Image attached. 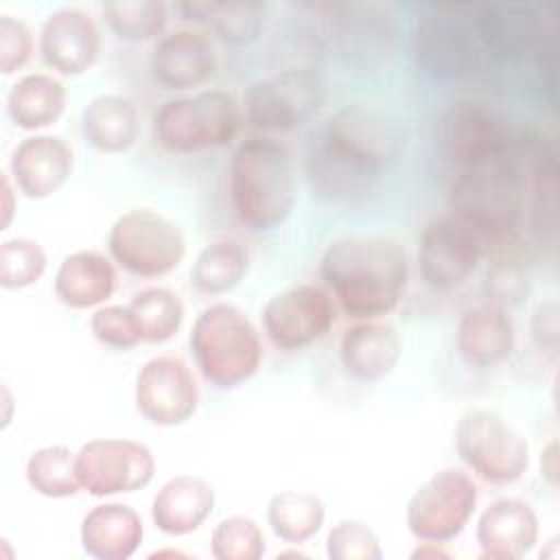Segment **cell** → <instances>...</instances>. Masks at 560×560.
Segmentation results:
<instances>
[{
	"label": "cell",
	"instance_id": "cell-28",
	"mask_svg": "<svg viewBox=\"0 0 560 560\" xmlns=\"http://www.w3.org/2000/svg\"><path fill=\"white\" fill-rule=\"evenodd\" d=\"M81 131L90 147L101 153L127 151L140 131V114L122 94H101L81 112Z\"/></svg>",
	"mask_w": 560,
	"mask_h": 560
},
{
	"label": "cell",
	"instance_id": "cell-8",
	"mask_svg": "<svg viewBox=\"0 0 560 560\" xmlns=\"http://www.w3.org/2000/svg\"><path fill=\"white\" fill-rule=\"evenodd\" d=\"M459 459L483 481L508 486L529 466V446L518 429L492 409H468L455 427Z\"/></svg>",
	"mask_w": 560,
	"mask_h": 560
},
{
	"label": "cell",
	"instance_id": "cell-13",
	"mask_svg": "<svg viewBox=\"0 0 560 560\" xmlns=\"http://www.w3.org/2000/svg\"><path fill=\"white\" fill-rule=\"evenodd\" d=\"M488 245V238L459 217H435L418 241L420 273L433 289H455L475 273Z\"/></svg>",
	"mask_w": 560,
	"mask_h": 560
},
{
	"label": "cell",
	"instance_id": "cell-31",
	"mask_svg": "<svg viewBox=\"0 0 560 560\" xmlns=\"http://www.w3.org/2000/svg\"><path fill=\"white\" fill-rule=\"evenodd\" d=\"M249 269L247 249L234 238H219L206 245L192 262L190 284L206 295L232 291Z\"/></svg>",
	"mask_w": 560,
	"mask_h": 560
},
{
	"label": "cell",
	"instance_id": "cell-17",
	"mask_svg": "<svg viewBox=\"0 0 560 560\" xmlns=\"http://www.w3.org/2000/svg\"><path fill=\"white\" fill-rule=\"evenodd\" d=\"M324 18L326 37L348 59H372L389 52L396 35L392 13L381 4L326 2L313 7Z\"/></svg>",
	"mask_w": 560,
	"mask_h": 560
},
{
	"label": "cell",
	"instance_id": "cell-34",
	"mask_svg": "<svg viewBox=\"0 0 560 560\" xmlns=\"http://www.w3.org/2000/svg\"><path fill=\"white\" fill-rule=\"evenodd\" d=\"M28 486L48 499H66L79 492L74 455L63 444H50L33 451L24 468Z\"/></svg>",
	"mask_w": 560,
	"mask_h": 560
},
{
	"label": "cell",
	"instance_id": "cell-6",
	"mask_svg": "<svg viewBox=\"0 0 560 560\" xmlns=\"http://www.w3.org/2000/svg\"><path fill=\"white\" fill-rule=\"evenodd\" d=\"M238 127V103L223 90L168 98L155 109L151 120L153 140L171 153L228 147L236 138Z\"/></svg>",
	"mask_w": 560,
	"mask_h": 560
},
{
	"label": "cell",
	"instance_id": "cell-38",
	"mask_svg": "<svg viewBox=\"0 0 560 560\" xmlns=\"http://www.w3.org/2000/svg\"><path fill=\"white\" fill-rule=\"evenodd\" d=\"M44 247L24 236L7 238L0 245V284L2 289H24L35 284L46 271Z\"/></svg>",
	"mask_w": 560,
	"mask_h": 560
},
{
	"label": "cell",
	"instance_id": "cell-7",
	"mask_svg": "<svg viewBox=\"0 0 560 560\" xmlns=\"http://www.w3.org/2000/svg\"><path fill=\"white\" fill-rule=\"evenodd\" d=\"M413 55L418 66L435 79L472 77L490 59L470 4H440L418 18Z\"/></svg>",
	"mask_w": 560,
	"mask_h": 560
},
{
	"label": "cell",
	"instance_id": "cell-30",
	"mask_svg": "<svg viewBox=\"0 0 560 560\" xmlns=\"http://www.w3.org/2000/svg\"><path fill=\"white\" fill-rule=\"evenodd\" d=\"M179 11L190 22H206L228 44L254 42L267 18L265 2H182Z\"/></svg>",
	"mask_w": 560,
	"mask_h": 560
},
{
	"label": "cell",
	"instance_id": "cell-36",
	"mask_svg": "<svg viewBox=\"0 0 560 560\" xmlns=\"http://www.w3.org/2000/svg\"><path fill=\"white\" fill-rule=\"evenodd\" d=\"M210 551L217 560H258L265 553L262 529L249 516H228L214 525Z\"/></svg>",
	"mask_w": 560,
	"mask_h": 560
},
{
	"label": "cell",
	"instance_id": "cell-12",
	"mask_svg": "<svg viewBox=\"0 0 560 560\" xmlns=\"http://www.w3.org/2000/svg\"><path fill=\"white\" fill-rule=\"evenodd\" d=\"M516 136L490 103L475 98L453 103L440 125L444 155L457 171L514 153Z\"/></svg>",
	"mask_w": 560,
	"mask_h": 560
},
{
	"label": "cell",
	"instance_id": "cell-37",
	"mask_svg": "<svg viewBox=\"0 0 560 560\" xmlns=\"http://www.w3.org/2000/svg\"><path fill=\"white\" fill-rule=\"evenodd\" d=\"M492 245H497L488 267V289L494 295L492 302H516L527 293V262L523 249L514 247L516 241L512 236L494 241Z\"/></svg>",
	"mask_w": 560,
	"mask_h": 560
},
{
	"label": "cell",
	"instance_id": "cell-26",
	"mask_svg": "<svg viewBox=\"0 0 560 560\" xmlns=\"http://www.w3.org/2000/svg\"><path fill=\"white\" fill-rule=\"evenodd\" d=\"M144 536L140 514L125 503L94 505L81 521V547L98 560L131 558Z\"/></svg>",
	"mask_w": 560,
	"mask_h": 560
},
{
	"label": "cell",
	"instance_id": "cell-42",
	"mask_svg": "<svg viewBox=\"0 0 560 560\" xmlns=\"http://www.w3.org/2000/svg\"><path fill=\"white\" fill-rule=\"evenodd\" d=\"M529 332H532V339L538 348L556 352L558 335H560L558 302L556 300H545L534 308L532 322H529Z\"/></svg>",
	"mask_w": 560,
	"mask_h": 560
},
{
	"label": "cell",
	"instance_id": "cell-44",
	"mask_svg": "<svg viewBox=\"0 0 560 560\" xmlns=\"http://www.w3.org/2000/svg\"><path fill=\"white\" fill-rule=\"evenodd\" d=\"M411 558H448V551H444L440 547V542H422L413 553Z\"/></svg>",
	"mask_w": 560,
	"mask_h": 560
},
{
	"label": "cell",
	"instance_id": "cell-9",
	"mask_svg": "<svg viewBox=\"0 0 560 560\" xmlns=\"http://www.w3.org/2000/svg\"><path fill=\"white\" fill-rule=\"evenodd\" d=\"M107 249L125 271L158 278L179 267L186 256V238L164 214L151 208H136L112 223Z\"/></svg>",
	"mask_w": 560,
	"mask_h": 560
},
{
	"label": "cell",
	"instance_id": "cell-4",
	"mask_svg": "<svg viewBox=\"0 0 560 560\" xmlns=\"http://www.w3.org/2000/svg\"><path fill=\"white\" fill-rule=\"evenodd\" d=\"M190 352L201 376L219 389L249 381L262 363L256 326L234 304L206 306L190 328Z\"/></svg>",
	"mask_w": 560,
	"mask_h": 560
},
{
	"label": "cell",
	"instance_id": "cell-21",
	"mask_svg": "<svg viewBox=\"0 0 560 560\" xmlns=\"http://www.w3.org/2000/svg\"><path fill=\"white\" fill-rule=\"evenodd\" d=\"M217 70L212 42L190 28L162 35L151 50V74L168 90H190L206 83Z\"/></svg>",
	"mask_w": 560,
	"mask_h": 560
},
{
	"label": "cell",
	"instance_id": "cell-39",
	"mask_svg": "<svg viewBox=\"0 0 560 560\" xmlns=\"http://www.w3.org/2000/svg\"><path fill=\"white\" fill-rule=\"evenodd\" d=\"M326 556L330 560H381V540L372 527L357 518H343L326 536Z\"/></svg>",
	"mask_w": 560,
	"mask_h": 560
},
{
	"label": "cell",
	"instance_id": "cell-40",
	"mask_svg": "<svg viewBox=\"0 0 560 560\" xmlns=\"http://www.w3.org/2000/svg\"><path fill=\"white\" fill-rule=\"evenodd\" d=\"M90 328L94 337L109 348L127 350L142 341L136 317L127 304L98 306L90 319Z\"/></svg>",
	"mask_w": 560,
	"mask_h": 560
},
{
	"label": "cell",
	"instance_id": "cell-20",
	"mask_svg": "<svg viewBox=\"0 0 560 560\" xmlns=\"http://www.w3.org/2000/svg\"><path fill=\"white\" fill-rule=\"evenodd\" d=\"M9 171L24 197L46 199L55 195L70 177L72 149L61 136H28L13 149Z\"/></svg>",
	"mask_w": 560,
	"mask_h": 560
},
{
	"label": "cell",
	"instance_id": "cell-3",
	"mask_svg": "<svg viewBox=\"0 0 560 560\" xmlns=\"http://www.w3.org/2000/svg\"><path fill=\"white\" fill-rule=\"evenodd\" d=\"M448 208L490 245L512 236L525 210V179L516 149L505 158L457 171L448 190Z\"/></svg>",
	"mask_w": 560,
	"mask_h": 560
},
{
	"label": "cell",
	"instance_id": "cell-25",
	"mask_svg": "<svg viewBox=\"0 0 560 560\" xmlns=\"http://www.w3.org/2000/svg\"><path fill=\"white\" fill-rule=\"evenodd\" d=\"M214 510L212 486L195 475L171 477L153 497V525L166 536H186L203 525Z\"/></svg>",
	"mask_w": 560,
	"mask_h": 560
},
{
	"label": "cell",
	"instance_id": "cell-24",
	"mask_svg": "<svg viewBox=\"0 0 560 560\" xmlns=\"http://www.w3.org/2000/svg\"><path fill=\"white\" fill-rule=\"evenodd\" d=\"M402 343L396 328L378 319H359L343 330L339 361L348 376L374 383L389 376L400 359Z\"/></svg>",
	"mask_w": 560,
	"mask_h": 560
},
{
	"label": "cell",
	"instance_id": "cell-19",
	"mask_svg": "<svg viewBox=\"0 0 560 560\" xmlns=\"http://www.w3.org/2000/svg\"><path fill=\"white\" fill-rule=\"evenodd\" d=\"M101 28L96 20L74 7L52 11L39 31V50L46 66L66 77L90 70L101 52Z\"/></svg>",
	"mask_w": 560,
	"mask_h": 560
},
{
	"label": "cell",
	"instance_id": "cell-16",
	"mask_svg": "<svg viewBox=\"0 0 560 560\" xmlns=\"http://www.w3.org/2000/svg\"><path fill=\"white\" fill-rule=\"evenodd\" d=\"M199 405L190 368L175 354H158L136 374V409L155 427L184 424Z\"/></svg>",
	"mask_w": 560,
	"mask_h": 560
},
{
	"label": "cell",
	"instance_id": "cell-41",
	"mask_svg": "<svg viewBox=\"0 0 560 560\" xmlns=\"http://www.w3.org/2000/svg\"><path fill=\"white\" fill-rule=\"evenodd\" d=\"M33 52V33L31 28L13 18L0 15V70L11 74L22 68Z\"/></svg>",
	"mask_w": 560,
	"mask_h": 560
},
{
	"label": "cell",
	"instance_id": "cell-35",
	"mask_svg": "<svg viewBox=\"0 0 560 560\" xmlns=\"http://www.w3.org/2000/svg\"><path fill=\"white\" fill-rule=\"evenodd\" d=\"M103 18L118 39L144 42L162 33L168 9L160 0H114L103 4Z\"/></svg>",
	"mask_w": 560,
	"mask_h": 560
},
{
	"label": "cell",
	"instance_id": "cell-1",
	"mask_svg": "<svg viewBox=\"0 0 560 560\" xmlns=\"http://www.w3.org/2000/svg\"><path fill=\"white\" fill-rule=\"evenodd\" d=\"M319 273L346 315L376 319L394 311L405 295L409 260L392 236L348 234L328 243Z\"/></svg>",
	"mask_w": 560,
	"mask_h": 560
},
{
	"label": "cell",
	"instance_id": "cell-22",
	"mask_svg": "<svg viewBox=\"0 0 560 560\" xmlns=\"http://www.w3.org/2000/svg\"><path fill=\"white\" fill-rule=\"evenodd\" d=\"M459 359L470 368H492L514 350V322L503 304L481 302L468 306L455 330Z\"/></svg>",
	"mask_w": 560,
	"mask_h": 560
},
{
	"label": "cell",
	"instance_id": "cell-29",
	"mask_svg": "<svg viewBox=\"0 0 560 560\" xmlns=\"http://www.w3.org/2000/svg\"><path fill=\"white\" fill-rule=\"evenodd\" d=\"M66 109L63 83L44 72L18 79L7 94V112L15 127L35 131L59 120Z\"/></svg>",
	"mask_w": 560,
	"mask_h": 560
},
{
	"label": "cell",
	"instance_id": "cell-23",
	"mask_svg": "<svg viewBox=\"0 0 560 560\" xmlns=\"http://www.w3.org/2000/svg\"><path fill=\"white\" fill-rule=\"evenodd\" d=\"M475 536L481 558L518 560L538 540V518L532 505L521 499H497L481 512Z\"/></svg>",
	"mask_w": 560,
	"mask_h": 560
},
{
	"label": "cell",
	"instance_id": "cell-43",
	"mask_svg": "<svg viewBox=\"0 0 560 560\" xmlns=\"http://www.w3.org/2000/svg\"><path fill=\"white\" fill-rule=\"evenodd\" d=\"M540 475L542 479L556 488L558 486V442L551 440L542 451H540Z\"/></svg>",
	"mask_w": 560,
	"mask_h": 560
},
{
	"label": "cell",
	"instance_id": "cell-2",
	"mask_svg": "<svg viewBox=\"0 0 560 560\" xmlns=\"http://www.w3.org/2000/svg\"><path fill=\"white\" fill-rule=\"evenodd\" d=\"M228 195L236 219L252 232L278 228L295 206L289 149L265 136L243 140L230 160Z\"/></svg>",
	"mask_w": 560,
	"mask_h": 560
},
{
	"label": "cell",
	"instance_id": "cell-45",
	"mask_svg": "<svg viewBox=\"0 0 560 560\" xmlns=\"http://www.w3.org/2000/svg\"><path fill=\"white\" fill-rule=\"evenodd\" d=\"M2 192H4V225L11 221V212H13V208H11V203H9V199H11V184H9V177L4 175L2 177Z\"/></svg>",
	"mask_w": 560,
	"mask_h": 560
},
{
	"label": "cell",
	"instance_id": "cell-11",
	"mask_svg": "<svg viewBox=\"0 0 560 560\" xmlns=\"http://www.w3.org/2000/svg\"><path fill=\"white\" fill-rule=\"evenodd\" d=\"M477 486L459 468L433 472L407 503V527L422 542H446L457 538L477 508Z\"/></svg>",
	"mask_w": 560,
	"mask_h": 560
},
{
	"label": "cell",
	"instance_id": "cell-33",
	"mask_svg": "<svg viewBox=\"0 0 560 560\" xmlns=\"http://www.w3.org/2000/svg\"><path fill=\"white\" fill-rule=\"evenodd\" d=\"M140 328V337L147 343L168 341L184 322L182 298L164 287H147L138 291L127 304Z\"/></svg>",
	"mask_w": 560,
	"mask_h": 560
},
{
	"label": "cell",
	"instance_id": "cell-10",
	"mask_svg": "<svg viewBox=\"0 0 560 560\" xmlns=\"http://www.w3.org/2000/svg\"><path fill=\"white\" fill-rule=\"evenodd\" d=\"M326 101V83L315 68L295 66L252 83L243 96L247 122L265 133L291 131L311 120Z\"/></svg>",
	"mask_w": 560,
	"mask_h": 560
},
{
	"label": "cell",
	"instance_id": "cell-18",
	"mask_svg": "<svg viewBox=\"0 0 560 560\" xmlns=\"http://www.w3.org/2000/svg\"><path fill=\"white\" fill-rule=\"evenodd\" d=\"M516 153L529 197V223L538 238H556L558 232V149L540 131L518 133Z\"/></svg>",
	"mask_w": 560,
	"mask_h": 560
},
{
	"label": "cell",
	"instance_id": "cell-32",
	"mask_svg": "<svg viewBox=\"0 0 560 560\" xmlns=\"http://www.w3.org/2000/svg\"><path fill=\"white\" fill-rule=\"evenodd\" d=\"M326 518L319 497L300 490H282L267 503V523L284 542H304L313 538Z\"/></svg>",
	"mask_w": 560,
	"mask_h": 560
},
{
	"label": "cell",
	"instance_id": "cell-15",
	"mask_svg": "<svg viewBox=\"0 0 560 560\" xmlns=\"http://www.w3.org/2000/svg\"><path fill=\"white\" fill-rule=\"evenodd\" d=\"M335 324L330 295L311 282L271 295L262 308V328L280 350H300L319 341Z\"/></svg>",
	"mask_w": 560,
	"mask_h": 560
},
{
	"label": "cell",
	"instance_id": "cell-14",
	"mask_svg": "<svg viewBox=\"0 0 560 560\" xmlns=\"http://www.w3.org/2000/svg\"><path fill=\"white\" fill-rule=\"evenodd\" d=\"M79 486L92 497L125 494L144 488L155 472L151 448L136 440H90L74 455Z\"/></svg>",
	"mask_w": 560,
	"mask_h": 560
},
{
	"label": "cell",
	"instance_id": "cell-5",
	"mask_svg": "<svg viewBox=\"0 0 560 560\" xmlns=\"http://www.w3.org/2000/svg\"><path fill=\"white\" fill-rule=\"evenodd\" d=\"M405 144L402 125L365 105H346L337 109L315 144L322 153L341 166L378 182L381 171L392 164Z\"/></svg>",
	"mask_w": 560,
	"mask_h": 560
},
{
	"label": "cell",
	"instance_id": "cell-27",
	"mask_svg": "<svg viewBox=\"0 0 560 560\" xmlns=\"http://www.w3.org/2000/svg\"><path fill=\"white\" fill-rule=\"evenodd\" d=\"M52 287L61 304L70 308H92L116 291V269L105 254L79 249L59 262Z\"/></svg>",
	"mask_w": 560,
	"mask_h": 560
}]
</instances>
